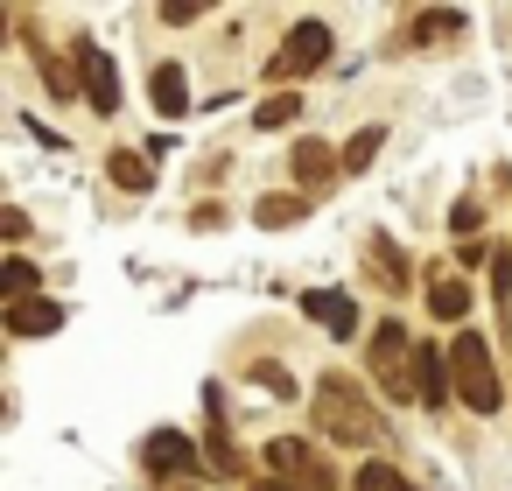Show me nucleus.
Returning a JSON list of instances; mask_svg holds the SVG:
<instances>
[{
    "mask_svg": "<svg viewBox=\"0 0 512 491\" xmlns=\"http://www.w3.org/2000/svg\"><path fill=\"white\" fill-rule=\"evenodd\" d=\"M379 148H386V134H379V127H358V134L344 141V176H365Z\"/></svg>",
    "mask_w": 512,
    "mask_h": 491,
    "instance_id": "6ab92c4d",
    "label": "nucleus"
},
{
    "mask_svg": "<svg viewBox=\"0 0 512 491\" xmlns=\"http://www.w3.org/2000/svg\"><path fill=\"white\" fill-rule=\"evenodd\" d=\"M190 225H197V232H218V225H225V211H218V204H197V211H190Z\"/></svg>",
    "mask_w": 512,
    "mask_h": 491,
    "instance_id": "a878e982",
    "label": "nucleus"
},
{
    "mask_svg": "<svg viewBox=\"0 0 512 491\" xmlns=\"http://www.w3.org/2000/svg\"><path fill=\"white\" fill-rule=\"evenodd\" d=\"M295 120H302V99H295V92H274L267 106H253V127H267V134H274V127H295Z\"/></svg>",
    "mask_w": 512,
    "mask_h": 491,
    "instance_id": "aec40b11",
    "label": "nucleus"
},
{
    "mask_svg": "<svg viewBox=\"0 0 512 491\" xmlns=\"http://www.w3.org/2000/svg\"><path fill=\"white\" fill-rule=\"evenodd\" d=\"M197 15H204V8H190V0H176V8H162V22H169V29H190Z\"/></svg>",
    "mask_w": 512,
    "mask_h": 491,
    "instance_id": "393cba45",
    "label": "nucleus"
},
{
    "mask_svg": "<svg viewBox=\"0 0 512 491\" xmlns=\"http://www.w3.org/2000/svg\"><path fill=\"white\" fill-rule=\"evenodd\" d=\"M288 169H295V183H302V190H316V183H330V176L344 169V155H330L323 141H295V155H288Z\"/></svg>",
    "mask_w": 512,
    "mask_h": 491,
    "instance_id": "f8f14e48",
    "label": "nucleus"
},
{
    "mask_svg": "<svg viewBox=\"0 0 512 491\" xmlns=\"http://www.w3.org/2000/svg\"><path fill=\"white\" fill-rule=\"evenodd\" d=\"M309 407H316V428H323L337 449H372V442L386 435V428H379V407H372L365 386H351L344 372H323Z\"/></svg>",
    "mask_w": 512,
    "mask_h": 491,
    "instance_id": "f257e3e1",
    "label": "nucleus"
},
{
    "mask_svg": "<svg viewBox=\"0 0 512 491\" xmlns=\"http://www.w3.org/2000/svg\"><path fill=\"white\" fill-rule=\"evenodd\" d=\"M253 218H260L267 232H288V225H302V218H309V197H295V190H288V197H281V190H267V197L253 204Z\"/></svg>",
    "mask_w": 512,
    "mask_h": 491,
    "instance_id": "2eb2a0df",
    "label": "nucleus"
},
{
    "mask_svg": "<svg viewBox=\"0 0 512 491\" xmlns=\"http://www.w3.org/2000/svg\"><path fill=\"white\" fill-rule=\"evenodd\" d=\"M449 386H456V400H463L470 414H498V407H505V386H498V372H491V344H484L477 330H456V337H449Z\"/></svg>",
    "mask_w": 512,
    "mask_h": 491,
    "instance_id": "f03ea898",
    "label": "nucleus"
},
{
    "mask_svg": "<svg viewBox=\"0 0 512 491\" xmlns=\"http://www.w3.org/2000/svg\"><path fill=\"white\" fill-rule=\"evenodd\" d=\"M71 57H78V78H85V99H92V113H120V71H113V57L99 50V43H71Z\"/></svg>",
    "mask_w": 512,
    "mask_h": 491,
    "instance_id": "423d86ee",
    "label": "nucleus"
},
{
    "mask_svg": "<svg viewBox=\"0 0 512 491\" xmlns=\"http://www.w3.org/2000/svg\"><path fill=\"white\" fill-rule=\"evenodd\" d=\"M267 463H274V477H288V484H309V491H330V484H337V463H330L316 442H302V435H281V442H267Z\"/></svg>",
    "mask_w": 512,
    "mask_h": 491,
    "instance_id": "39448f33",
    "label": "nucleus"
},
{
    "mask_svg": "<svg viewBox=\"0 0 512 491\" xmlns=\"http://www.w3.org/2000/svg\"><path fill=\"white\" fill-rule=\"evenodd\" d=\"M148 92H155V113H162V120H183V113H190V78H183V64H155Z\"/></svg>",
    "mask_w": 512,
    "mask_h": 491,
    "instance_id": "9b49d317",
    "label": "nucleus"
},
{
    "mask_svg": "<svg viewBox=\"0 0 512 491\" xmlns=\"http://www.w3.org/2000/svg\"><path fill=\"white\" fill-rule=\"evenodd\" d=\"M302 316L323 323L330 337H358V302H351L344 288H309V295H302Z\"/></svg>",
    "mask_w": 512,
    "mask_h": 491,
    "instance_id": "0eeeda50",
    "label": "nucleus"
},
{
    "mask_svg": "<svg viewBox=\"0 0 512 491\" xmlns=\"http://www.w3.org/2000/svg\"><path fill=\"white\" fill-rule=\"evenodd\" d=\"M456 36H463V15H456V8H421L414 29H407L414 50H442V43H456Z\"/></svg>",
    "mask_w": 512,
    "mask_h": 491,
    "instance_id": "9d476101",
    "label": "nucleus"
},
{
    "mask_svg": "<svg viewBox=\"0 0 512 491\" xmlns=\"http://www.w3.org/2000/svg\"><path fill=\"white\" fill-rule=\"evenodd\" d=\"M491 295H498V302H512V253H505V246L491 253Z\"/></svg>",
    "mask_w": 512,
    "mask_h": 491,
    "instance_id": "b1692460",
    "label": "nucleus"
},
{
    "mask_svg": "<svg viewBox=\"0 0 512 491\" xmlns=\"http://www.w3.org/2000/svg\"><path fill=\"white\" fill-rule=\"evenodd\" d=\"M365 274H372L386 295H407V281H414V274H407V253H400L386 232H379V239H365Z\"/></svg>",
    "mask_w": 512,
    "mask_h": 491,
    "instance_id": "6e6552de",
    "label": "nucleus"
},
{
    "mask_svg": "<svg viewBox=\"0 0 512 491\" xmlns=\"http://www.w3.org/2000/svg\"><path fill=\"white\" fill-rule=\"evenodd\" d=\"M0 295H8V309L15 302H36V267L22 253H8V267H0Z\"/></svg>",
    "mask_w": 512,
    "mask_h": 491,
    "instance_id": "a211bd4d",
    "label": "nucleus"
},
{
    "mask_svg": "<svg viewBox=\"0 0 512 491\" xmlns=\"http://www.w3.org/2000/svg\"><path fill=\"white\" fill-rule=\"evenodd\" d=\"M43 85H50L57 99H71V92H85V78H78V64H64V57H43Z\"/></svg>",
    "mask_w": 512,
    "mask_h": 491,
    "instance_id": "4be33fe9",
    "label": "nucleus"
},
{
    "mask_svg": "<svg viewBox=\"0 0 512 491\" xmlns=\"http://www.w3.org/2000/svg\"><path fill=\"white\" fill-rule=\"evenodd\" d=\"M8 330H15V337H57V330H64V309L43 302V295H36V302H15V309H8Z\"/></svg>",
    "mask_w": 512,
    "mask_h": 491,
    "instance_id": "4468645a",
    "label": "nucleus"
},
{
    "mask_svg": "<svg viewBox=\"0 0 512 491\" xmlns=\"http://www.w3.org/2000/svg\"><path fill=\"white\" fill-rule=\"evenodd\" d=\"M323 57H330V29H323V22H295V29H288V43L267 57V85H274V92H288L295 78L323 71Z\"/></svg>",
    "mask_w": 512,
    "mask_h": 491,
    "instance_id": "7ed1b4c3",
    "label": "nucleus"
},
{
    "mask_svg": "<svg viewBox=\"0 0 512 491\" xmlns=\"http://www.w3.org/2000/svg\"><path fill=\"white\" fill-rule=\"evenodd\" d=\"M260 491H309V484H288V477H274V484H260Z\"/></svg>",
    "mask_w": 512,
    "mask_h": 491,
    "instance_id": "bb28decb",
    "label": "nucleus"
},
{
    "mask_svg": "<svg viewBox=\"0 0 512 491\" xmlns=\"http://www.w3.org/2000/svg\"><path fill=\"white\" fill-rule=\"evenodd\" d=\"M414 400H421V407H442V400H449V365H442L435 344L414 351Z\"/></svg>",
    "mask_w": 512,
    "mask_h": 491,
    "instance_id": "ddd939ff",
    "label": "nucleus"
},
{
    "mask_svg": "<svg viewBox=\"0 0 512 491\" xmlns=\"http://www.w3.org/2000/svg\"><path fill=\"white\" fill-rule=\"evenodd\" d=\"M372 379L393 393V400H407L414 393V351H407V330L386 316V323H372Z\"/></svg>",
    "mask_w": 512,
    "mask_h": 491,
    "instance_id": "20e7f679",
    "label": "nucleus"
},
{
    "mask_svg": "<svg viewBox=\"0 0 512 491\" xmlns=\"http://www.w3.org/2000/svg\"><path fill=\"white\" fill-rule=\"evenodd\" d=\"M253 379H260L267 393H281V400H295V379H288V365H253Z\"/></svg>",
    "mask_w": 512,
    "mask_h": 491,
    "instance_id": "5701e85b",
    "label": "nucleus"
},
{
    "mask_svg": "<svg viewBox=\"0 0 512 491\" xmlns=\"http://www.w3.org/2000/svg\"><path fill=\"white\" fill-rule=\"evenodd\" d=\"M428 309H435L442 323H456V316H470V288H463V281H456V274L442 267V274L428 281Z\"/></svg>",
    "mask_w": 512,
    "mask_h": 491,
    "instance_id": "dca6fc26",
    "label": "nucleus"
},
{
    "mask_svg": "<svg viewBox=\"0 0 512 491\" xmlns=\"http://www.w3.org/2000/svg\"><path fill=\"white\" fill-rule=\"evenodd\" d=\"M141 456H148V470H162V477H169V470H197V456H204V449H190V435H176V428H155Z\"/></svg>",
    "mask_w": 512,
    "mask_h": 491,
    "instance_id": "1a4fd4ad",
    "label": "nucleus"
},
{
    "mask_svg": "<svg viewBox=\"0 0 512 491\" xmlns=\"http://www.w3.org/2000/svg\"><path fill=\"white\" fill-rule=\"evenodd\" d=\"M351 491H414V484H407L393 463H365V470L351 477Z\"/></svg>",
    "mask_w": 512,
    "mask_h": 491,
    "instance_id": "412c9836",
    "label": "nucleus"
},
{
    "mask_svg": "<svg viewBox=\"0 0 512 491\" xmlns=\"http://www.w3.org/2000/svg\"><path fill=\"white\" fill-rule=\"evenodd\" d=\"M106 176L120 183V190H155V169H148V155H134V148H120V155H106Z\"/></svg>",
    "mask_w": 512,
    "mask_h": 491,
    "instance_id": "f3484780",
    "label": "nucleus"
}]
</instances>
